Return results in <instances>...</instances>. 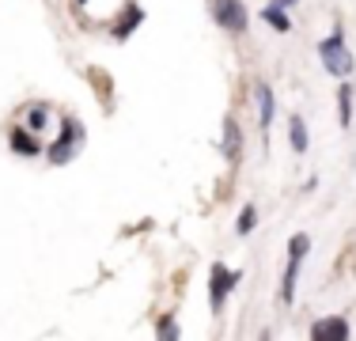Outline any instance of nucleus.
<instances>
[{"label": "nucleus", "mask_w": 356, "mask_h": 341, "mask_svg": "<svg viewBox=\"0 0 356 341\" xmlns=\"http://www.w3.org/2000/svg\"><path fill=\"white\" fill-rule=\"evenodd\" d=\"M159 334H163V338H175V334H178L175 322H171V319H163V322H159Z\"/></svg>", "instance_id": "16"}, {"label": "nucleus", "mask_w": 356, "mask_h": 341, "mask_svg": "<svg viewBox=\"0 0 356 341\" xmlns=\"http://www.w3.org/2000/svg\"><path fill=\"white\" fill-rule=\"evenodd\" d=\"M46 125V106H35L31 110V129H42Z\"/></svg>", "instance_id": "15"}, {"label": "nucleus", "mask_w": 356, "mask_h": 341, "mask_svg": "<svg viewBox=\"0 0 356 341\" xmlns=\"http://www.w3.org/2000/svg\"><path fill=\"white\" fill-rule=\"evenodd\" d=\"M258 99H261V129H266V141H269V122H273V91L266 84H258Z\"/></svg>", "instance_id": "9"}, {"label": "nucleus", "mask_w": 356, "mask_h": 341, "mask_svg": "<svg viewBox=\"0 0 356 341\" xmlns=\"http://www.w3.org/2000/svg\"><path fill=\"white\" fill-rule=\"evenodd\" d=\"M254 220H258V209H254V205H247V209L239 212V224H235V232H239V235H250V232H254Z\"/></svg>", "instance_id": "12"}, {"label": "nucleus", "mask_w": 356, "mask_h": 341, "mask_svg": "<svg viewBox=\"0 0 356 341\" xmlns=\"http://www.w3.org/2000/svg\"><path fill=\"white\" fill-rule=\"evenodd\" d=\"M277 4H296V0H277Z\"/></svg>", "instance_id": "17"}, {"label": "nucleus", "mask_w": 356, "mask_h": 341, "mask_svg": "<svg viewBox=\"0 0 356 341\" xmlns=\"http://www.w3.org/2000/svg\"><path fill=\"white\" fill-rule=\"evenodd\" d=\"M261 19H266L269 27H277V31H288V27H292V23H288V15H284V4H266Z\"/></svg>", "instance_id": "10"}, {"label": "nucleus", "mask_w": 356, "mask_h": 341, "mask_svg": "<svg viewBox=\"0 0 356 341\" xmlns=\"http://www.w3.org/2000/svg\"><path fill=\"white\" fill-rule=\"evenodd\" d=\"M224 148H227V156L232 159H239V152H243V133H239V125H235V118H227L224 122Z\"/></svg>", "instance_id": "8"}, {"label": "nucleus", "mask_w": 356, "mask_h": 341, "mask_svg": "<svg viewBox=\"0 0 356 341\" xmlns=\"http://www.w3.org/2000/svg\"><path fill=\"white\" fill-rule=\"evenodd\" d=\"M12 152H19V156H38L42 144L27 129H12Z\"/></svg>", "instance_id": "7"}, {"label": "nucleus", "mask_w": 356, "mask_h": 341, "mask_svg": "<svg viewBox=\"0 0 356 341\" xmlns=\"http://www.w3.org/2000/svg\"><path fill=\"white\" fill-rule=\"evenodd\" d=\"M137 23H140V8H129V15H125V23H122V27H114V34H118V38H125V34H129L133 27H137Z\"/></svg>", "instance_id": "14"}, {"label": "nucleus", "mask_w": 356, "mask_h": 341, "mask_svg": "<svg viewBox=\"0 0 356 341\" xmlns=\"http://www.w3.org/2000/svg\"><path fill=\"white\" fill-rule=\"evenodd\" d=\"M239 277H243V273H232L227 266H220V262L213 266V280H209V296H213V307H216V311L224 307V296L232 292L235 285H239Z\"/></svg>", "instance_id": "5"}, {"label": "nucleus", "mask_w": 356, "mask_h": 341, "mask_svg": "<svg viewBox=\"0 0 356 341\" xmlns=\"http://www.w3.org/2000/svg\"><path fill=\"white\" fill-rule=\"evenodd\" d=\"M307 246H311L307 235H292V243H288V269H284V288H281L284 303L296 300V273H300V262L307 254Z\"/></svg>", "instance_id": "2"}, {"label": "nucleus", "mask_w": 356, "mask_h": 341, "mask_svg": "<svg viewBox=\"0 0 356 341\" xmlns=\"http://www.w3.org/2000/svg\"><path fill=\"white\" fill-rule=\"evenodd\" d=\"M337 102H341V125L353 122V88L349 84H341V95H337Z\"/></svg>", "instance_id": "13"}, {"label": "nucleus", "mask_w": 356, "mask_h": 341, "mask_svg": "<svg viewBox=\"0 0 356 341\" xmlns=\"http://www.w3.org/2000/svg\"><path fill=\"white\" fill-rule=\"evenodd\" d=\"M311 338L315 341H345L349 338V322L345 319H318L311 326Z\"/></svg>", "instance_id": "6"}, {"label": "nucleus", "mask_w": 356, "mask_h": 341, "mask_svg": "<svg viewBox=\"0 0 356 341\" xmlns=\"http://www.w3.org/2000/svg\"><path fill=\"white\" fill-rule=\"evenodd\" d=\"M213 15L220 27L232 34L247 31V8H243V0H213Z\"/></svg>", "instance_id": "3"}, {"label": "nucleus", "mask_w": 356, "mask_h": 341, "mask_svg": "<svg viewBox=\"0 0 356 341\" xmlns=\"http://www.w3.org/2000/svg\"><path fill=\"white\" fill-rule=\"evenodd\" d=\"M80 141H83L80 122H76V118H65V133H61V141H57L54 148H49V159H54V164H69L72 152L80 148Z\"/></svg>", "instance_id": "4"}, {"label": "nucleus", "mask_w": 356, "mask_h": 341, "mask_svg": "<svg viewBox=\"0 0 356 341\" xmlns=\"http://www.w3.org/2000/svg\"><path fill=\"white\" fill-rule=\"evenodd\" d=\"M318 54H322V65H326L334 76H349V72H353V54L345 49V34H341V27H337L326 42H322Z\"/></svg>", "instance_id": "1"}, {"label": "nucleus", "mask_w": 356, "mask_h": 341, "mask_svg": "<svg viewBox=\"0 0 356 341\" xmlns=\"http://www.w3.org/2000/svg\"><path fill=\"white\" fill-rule=\"evenodd\" d=\"M288 129H292V148H296V152H307V125H303L300 114L288 122Z\"/></svg>", "instance_id": "11"}]
</instances>
